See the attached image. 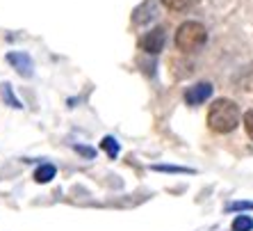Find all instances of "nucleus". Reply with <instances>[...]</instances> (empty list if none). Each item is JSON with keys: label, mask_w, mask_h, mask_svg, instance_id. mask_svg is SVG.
<instances>
[{"label": "nucleus", "mask_w": 253, "mask_h": 231, "mask_svg": "<svg viewBox=\"0 0 253 231\" xmlns=\"http://www.w3.org/2000/svg\"><path fill=\"white\" fill-rule=\"evenodd\" d=\"M240 119V106L235 101H230V99H217V101H212L210 110H208V126L219 135H226L230 130H235Z\"/></svg>", "instance_id": "1"}, {"label": "nucleus", "mask_w": 253, "mask_h": 231, "mask_svg": "<svg viewBox=\"0 0 253 231\" xmlns=\"http://www.w3.org/2000/svg\"><path fill=\"white\" fill-rule=\"evenodd\" d=\"M206 42H208L206 25L199 23V21H185L176 32V46L180 48L183 53H194V51H199Z\"/></svg>", "instance_id": "2"}, {"label": "nucleus", "mask_w": 253, "mask_h": 231, "mask_svg": "<svg viewBox=\"0 0 253 231\" xmlns=\"http://www.w3.org/2000/svg\"><path fill=\"white\" fill-rule=\"evenodd\" d=\"M139 48L144 53H151V55H158L162 48H165V30L162 28H153L151 32L139 39Z\"/></svg>", "instance_id": "3"}, {"label": "nucleus", "mask_w": 253, "mask_h": 231, "mask_svg": "<svg viewBox=\"0 0 253 231\" xmlns=\"http://www.w3.org/2000/svg\"><path fill=\"white\" fill-rule=\"evenodd\" d=\"M212 94V85L210 83H196L192 87H187L185 92V101L189 106H201V103H206V99H210Z\"/></svg>", "instance_id": "4"}, {"label": "nucleus", "mask_w": 253, "mask_h": 231, "mask_svg": "<svg viewBox=\"0 0 253 231\" xmlns=\"http://www.w3.org/2000/svg\"><path fill=\"white\" fill-rule=\"evenodd\" d=\"M7 62L16 69L21 76H32V58L28 53H21V51H14V53L7 55Z\"/></svg>", "instance_id": "5"}, {"label": "nucleus", "mask_w": 253, "mask_h": 231, "mask_svg": "<svg viewBox=\"0 0 253 231\" xmlns=\"http://www.w3.org/2000/svg\"><path fill=\"white\" fill-rule=\"evenodd\" d=\"M55 172H57V170H55V165L43 163V165L35 172V181H37V183H48L50 178H55Z\"/></svg>", "instance_id": "6"}, {"label": "nucleus", "mask_w": 253, "mask_h": 231, "mask_svg": "<svg viewBox=\"0 0 253 231\" xmlns=\"http://www.w3.org/2000/svg\"><path fill=\"white\" fill-rule=\"evenodd\" d=\"M253 229V218L249 215H237L233 220V231H251Z\"/></svg>", "instance_id": "7"}, {"label": "nucleus", "mask_w": 253, "mask_h": 231, "mask_svg": "<svg viewBox=\"0 0 253 231\" xmlns=\"http://www.w3.org/2000/svg\"><path fill=\"white\" fill-rule=\"evenodd\" d=\"M162 5L171 12H185L189 5H192V0H162Z\"/></svg>", "instance_id": "8"}, {"label": "nucleus", "mask_w": 253, "mask_h": 231, "mask_svg": "<svg viewBox=\"0 0 253 231\" xmlns=\"http://www.w3.org/2000/svg\"><path fill=\"white\" fill-rule=\"evenodd\" d=\"M100 147L105 149L110 158H117V156H119V142L114 140V137H110V135L103 137V142H100Z\"/></svg>", "instance_id": "9"}, {"label": "nucleus", "mask_w": 253, "mask_h": 231, "mask_svg": "<svg viewBox=\"0 0 253 231\" xmlns=\"http://www.w3.org/2000/svg\"><path fill=\"white\" fill-rule=\"evenodd\" d=\"M2 99H5V101L9 103V106H12V108H23V106H21V103L16 101V96L12 94V85H7V83L2 85Z\"/></svg>", "instance_id": "10"}, {"label": "nucleus", "mask_w": 253, "mask_h": 231, "mask_svg": "<svg viewBox=\"0 0 253 231\" xmlns=\"http://www.w3.org/2000/svg\"><path fill=\"white\" fill-rule=\"evenodd\" d=\"M153 170H158V172H176V174H185V172H194V170H185V167H173V165H155Z\"/></svg>", "instance_id": "11"}, {"label": "nucleus", "mask_w": 253, "mask_h": 231, "mask_svg": "<svg viewBox=\"0 0 253 231\" xmlns=\"http://www.w3.org/2000/svg\"><path fill=\"white\" fill-rule=\"evenodd\" d=\"M228 211H253V202H230Z\"/></svg>", "instance_id": "12"}, {"label": "nucleus", "mask_w": 253, "mask_h": 231, "mask_svg": "<svg viewBox=\"0 0 253 231\" xmlns=\"http://www.w3.org/2000/svg\"><path fill=\"white\" fill-rule=\"evenodd\" d=\"M242 121H244V128H247V135L253 140V110H249V113H244V117H242Z\"/></svg>", "instance_id": "13"}, {"label": "nucleus", "mask_w": 253, "mask_h": 231, "mask_svg": "<svg viewBox=\"0 0 253 231\" xmlns=\"http://www.w3.org/2000/svg\"><path fill=\"white\" fill-rule=\"evenodd\" d=\"M76 151L78 154H83V156H87V158H94L96 156V151L94 149H89V147H76Z\"/></svg>", "instance_id": "14"}]
</instances>
